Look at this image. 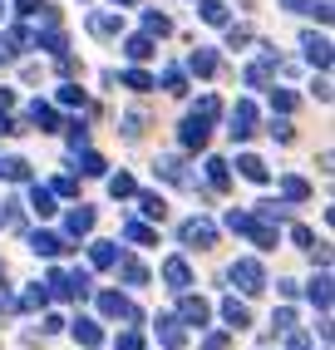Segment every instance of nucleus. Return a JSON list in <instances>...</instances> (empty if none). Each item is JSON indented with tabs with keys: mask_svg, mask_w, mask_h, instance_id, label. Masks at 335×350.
I'll list each match as a JSON object with an SVG mask.
<instances>
[]
</instances>
